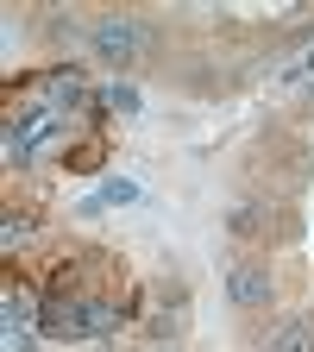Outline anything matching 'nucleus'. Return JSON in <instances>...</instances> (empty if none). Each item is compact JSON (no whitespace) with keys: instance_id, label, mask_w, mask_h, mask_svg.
<instances>
[{"instance_id":"obj_3","label":"nucleus","mask_w":314,"mask_h":352,"mask_svg":"<svg viewBox=\"0 0 314 352\" xmlns=\"http://www.w3.org/2000/svg\"><path fill=\"white\" fill-rule=\"evenodd\" d=\"M271 264H258V258H239L233 264V271H227V302L233 308H264V302H271Z\"/></svg>"},{"instance_id":"obj_1","label":"nucleus","mask_w":314,"mask_h":352,"mask_svg":"<svg viewBox=\"0 0 314 352\" xmlns=\"http://www.w3.org/2000/svg\"><path fill=\"white\" fill-rule=\"evenodd\" d=\"M88 44H95V57H107V63H139L145 51H151V32L139 25V19H126V13H107V19H95L88 25Z\"/></svg>"},{"instance_id":"obj_11","label":"nucleus","mask_w":314,"mask_h":352,"mask_svg":"<svg viewBox=\"0 0 314 352\" xmlns=\"http://www.w3.org/2000/svg\"><path fill=\"white\" fill-rule=\"evenodd\" d=\"M0 151H7V164L19 170V164L32 157V139H25V132H19V126H7V139H0Z\"/></svg>"},{"instance_id":"obj_9","label":"nucleus","mask_w":314,"mask_h":352,"mask_svg":"<svg viewBox=\"0 0 314 352\" xmlns=\"http://www.w3.org/2000/svg\"><path fill=\"white\" fill-rule=\"evenodd\" d=\"M126 315H132V308H120V302H88V327H95V333H113Z\"/></svg>"},{"instance_id":"obj_12","label":"nucleus","mask_w":314,"mask_h":352,"mask_svg":"<svg viewBox=\"0 0 314 352\" xmlns=\"http://www.w3.org/2000/svg\"><path fill=\"white\" fill-rule=\"evenodd\" d=\"M32 233V214H7V227H0V239H7V245H19Z\"/></svg>"},{"instance_id":"obj_6","label":"nucleus","mask_w":314,"mask_h":352,"mask_svg":"<svg viewBox=\"0 0 314 352\" xmlns=\"http://www.w3.org/2000/svg\"><path fill=\"white\" fill-rule=\"evenodd\" d=\"M264 352H314V327L308 321H283L271 340H264Z\"/></svg>"},{"instance_id":"obj_5","label":"nucleus","mask_w":314,"mask_h":352,"mask_svg":"<svg viewBox=\"0 0 314 352\" xmlns=\"http://www.w3.org/2000/svg\"><path fill=\"white\" fill-rule=\"evenodd\" d=\"M271 82H277V88H314V44H302L289 63H277Z\"/></svg>"},{"instance_id":"obj_4","label":"nucleus","mask_w":314,"mask_h":352,"mask_svg":"<svg viewBox=\"0 0 314 352\" xmlns=\"http://www.w3.org/2000/svg\"><path fill=\"white\" fill-rule=\"evenodd\" d=\"M227 227H233L239 239H264V233L277 227V208L264 201V195H245V201H239V208L227 214Z\"/></svg>"},{"instance_id":"obj_7","label":"nucleus","mask_w":314,"mask_h":352,"mask_svg":"<svg viewBox=\"0 0 314 352\" xmlns=\"http://www.w3.org/2000/svg\"><path fill=\"white\" fill-rule=\"evenodd\" d=\"M132 201H139V183H126V176H107L101 195H95V201H82V208L95 214V208H132Z\"/></svg>"},{"instance_id":"obj_2","label":"nucleus","mask_w":314,"mask_h":352,"mask_svg":"<svg viewBox=\"0 0 314 352\" xmlns=\"http://www.w3.org/2000/svg\"><path fill=\"white\" fill-rule=\"evenodd\" d=\"M38 333L44 340H88L95 327H88V302L76 296H44L38 302Z\"/></svg>"},{"instance_id":"obj_8","label":"nucleus","mask_w":314,"mask_h":352,"mask_svg":"<svg viewBox=\"0 0 314 352\" xmlns=\"http://www.w3.org/2000/svg\"><path fill=\"white\" fill-rule=\"evenodd\" d=\"M95 101H101L107 113H139V88H132V82H107Z\"/></svg>"},{"instance_id":"obj_13","label":"nucleus","mask_w":314,"mask_h":352,"mask_svg":"<svg viewBox=\"0 0 314 352\" xmlns=\"http://www.w3.org/2000/svg\"><path fill=\"white\" fill-rule=\"evenodd\" d=\"M7 352H32V333L25 327H7Z\"/></svg>"},{"instance_id":"obj_10","label":"nucleus","mask_w":314,"mask_h":352,"mask_svg":"<svg viewBox=\"0 0 314 352\" xmlns=\"http://www.w3.org/2000/svg\"><path fill=\"white\" fill-rule=\"evenodd\" d=\"M51 88H57L63 107H69V101H88V82H82L76 69H51Z\"/></svg>"}]
</instances>
